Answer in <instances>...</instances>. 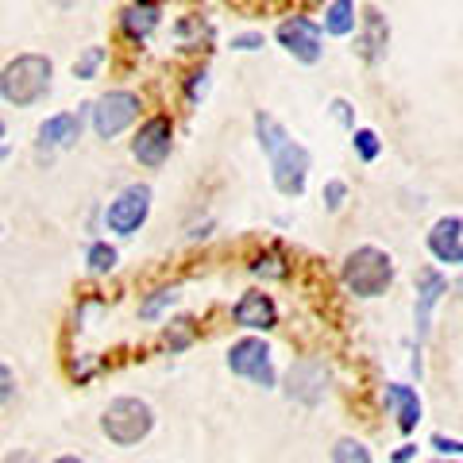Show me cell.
<instances>
[{
  "label": "cell",
  "mask_w": 463,
  "mask_h": 463,
  "mask_svg": "<svg viewBox=\"0 0 463 463\" xmlns=\"http://www.w3.org/2000/svg\"><path fill=\"white\" fill-rule=\"evenodd\" d=\"M228 371L240 379H251L255 386H274V367H270V347L263 340H236L228 347Z\"/></svg>",
  "instance_id": "5"
},
{
  "label": "cell",
  "mask_w": 463,
  "mask_h": 463,
  "mask_svg": "<svg viewBox=\"0 0 463 463\" xmlns=\"http://www.w3.org/2000/svg\"><path fill=\"white\" fill-rule=\"evenodd\" d=\"M232 317H236V325L243 328H274V321H279V309H274L270 294H259V289H251V294L240 298V306L232 309Z\"/></svg>",
  "instance_id": "14"
},
{
  "label": "cell",
  "mask_w": 463,
  "mask_h": 463,
  "mask_svg": "<svg viewBox=\"0 0 463 463\" xmlns=\"http://www.w3.org/2000/svg\"><path fill=\"white\" fill-rule=\"evenodd\" d=\"M174 298H178V289H155V298H147V301L139 306V317H143V321H155V317L163 313Z\"/></svg>",
  "instance_id": "22"
},
{
  "label": "cell",
  "mask_w": 463,
  "mask_h": 463,
  "mask_svg": "<svg viewBox=\"0 0 463 463\" xmlns=\"http://www.w3.org/2000/svg\"><path fill=\"white\" fill-rule=\"evenodd\" d=\"M116 267V248H109V243H93L90 248V270L93 274H109Z\"/></svg>",
  "instance_id": "24"
},
{
  "label": "cell",
  "mask_w": 463,
  "mask_h": 463,
  "mask_svg": "<svg viewBox=\"0 0 463 463\" xmlns=\"http://www.w3.org/2000/svg\"><path fill=\"white\" fill-rule=\"evenodd\" d=\"M136 116H139V97L136 93H124V90L105 93L93 105V132L100 139H112V136H120Z\"/></svg>",
  "instance_id": "6"
},
{
  "label": "cell",
  "mask_w": 463,
  "mask_h": 463,
  "mask_svg": "<svg viewBox=\"0 0 463 463\" xmlns=\"http://www.w3.org/2000/svg\"><path fill=\"white\" fill-rule=\"evenodd\" d=\"M170 139H174V128H170L166 116H151V120L139 128V136L132 143V155L143 166H163L166 155H170Z\"/></svg>",
  "instance_id": "10"
},
{
  "label": "cell",
  "mask_w": 463,
  "mask_h": 463,
  "mask_svg": "<svg viewBox=\"0 0 463 463\" xmlns=\"http://www.w3.org/2000/svg\"><path fill=\"white\" fill-rule=\"evenodd\" d=\"M344 197H347V185H344V182H328V185H325V205H328L332 213L344 205Z\"/></svg>",
  "instance_id": "26"
},
{
  "label": "cell",
  "mask_w": 463,
  "mask_h": 463,
  "mask_svg": "<svg viewBox=\"0 0 463 463\" xmlns=\"http://www.w3.org/2000/svg\"><path fill=\"white\" fill-rule=\"evenodd\" d=\"M12 394H16V374H12L5 364H0V405H8Z\"/></svg>",
  "instance_id": "27"
},
{
  "label": "cell",
  "mask_w": 463,
  "mask_h": 463,
  "mask_svg": "<svg viewBox=\"0 0 463 463\" xmlns=\"http://www.w3.org/2000/svg\"><path fill=\"white\" fill-rule=\"evenodd\" d=\"M51 5H58V8H74L78 0H51Z\"/></svg>",
  "instance_id": "34"
},
{
  "label": "cell",
  "mask_w": 463,
  "mask_h": 463,
  "mask_svg": "<svg viewBox=\"0 0 463 463\" xmlns=\"http://www.w3.org/2000/svg\"><path fill=\"white\" fill-rule=\"evenodd\" d=\"M417 456V444H402L398 452H394V463H410Z\"/></svg>",
  "instance_id": "32"
},
{
  "label": "cell",
  "mask_w": 463,
  "mask_h": 463,
  "mask_svg": "<svg viewBox=\"0 0 463 463\" xmlns=\"http://www.w3.org/2000/svg\"><path fill=\"white\" fill-rule=\"evenodd\" d=\"M255 274H263V279H286L289 267H286V259L279 251H267V255H259L255 263H251Z\"/></svg>",
  "instance_id": "21"
},
{
  "label": "cell",
  "mask_w": 463,
  "mask_h": 463,
  "mask_svg": "<svg viewBox=\"0 0 463 463\" xmlns=\"http://www.w3.org/2000/svg\"><path fill=\"white\" fill-rule=\"evenodd\" d=\"M332 463H371V448L364 440L344 437V440H336V448H332Z\"/></svg>",
  "instance_id": "19"
},
{
  "label": "cell",
  "mask_w": 463,
  "mask_h": 463,
  "mask_svg": "<svg viewBox=\"0 0 463 463\" xmlns=\"http://www.w3.org/2000/svg\"><path fill=\"white\" fill-rule=\"evenodd\" d=\"M355 139H352V147H355V155L364 158V163H374L379 158V151H383V143H379V136L371 132V128H355L352 132Z\"/></svg>",
  "instance_id": "20"
},
{
  "label": "cell",
  "mask_w": 463,
  "mask_h": 463,
  "mask_svg": "<svg viewBox=\"0 0 463 463\" xmlns=\"http://www.w3.org/2000/svg\"><path fill=\"white\" fill-rule=\"evenodd\" d=\"M105 62V47H90L85 51L78 62H74V78H81V81H90L93 74H97V66Z\"/></svg>",
  "instance_id": "23"
},
{
  "label": "cell",
  "mask_w": 463,
  "mask_h": 463,
  "mask_svg": "<svg viewBox=\"0 0 463 463\" xmlns=\"http://www.w3.org/2000/svg\"><path fill=\"white\" fill-rule=\"evenodd\" d=\"M151 425H155L151 405L139 402V398H116L109 410H105V417H100V429H105V437L112 444H120V448L139 444L151 432Z\"/></svg>",
  "instance_id": "4"
},
{
  "label": "cell",
  "mask_w": 463,
  "mask_h": 463,
  "mask_svg": "<svg viewBox=\"0 0 463 463\" xmlns=\"http://www.w3.org/2000/svg\"><path fill=\"white\" fill-rule=\"evenodd\" d=\"M325 383H328V371L325 364L317 359H301V364L289 367V398L301 402V405H321L325 402Z\"/></svg>",
  "instance_id": "11"
},
{
  "label": "cell",
  "mask_w": 463,
  "mask_h": 463,
  "mask_svg": "<svg viewBox=\"0 0 463 463\" xmlns=\"http://www.w3.org/2000/svg\"><path fill=\"white\" fill-rule=\"evenodd\" d=\"M5 463H35V456L27 452V448H16V452H8Z\"/></svg>",
  "instance_id": "31"
},
{
  "label": "cell",
  "mask_w": 463,
  "mask_h": 463,
  "mask_svg": "<svg viewBox=\"0 0 463 463\" xmlns=\"http://www.w3.org/2000/svg\"><path fill=\"white\" fill-rule=\"evenodd\" d=\"M81 136V112H58L51 120L39 124V147L51 151V147H70Z\"/></svg>",
  "instance_id": "16"
},
{
  "label": "cell",
  "mask_w": 463,
  "mask_h": 463,
  "mask_svg": "<svg viewBox=\"0 0 463 463\" xmlns=\"http://www.w3.org/2000/svg\"><path fill=\"white\" fill-rule=\"evenodd\" d=\"M325 32L328 35H352L355 32V5L352 0H332L325 8Z\"/></svg>",
  "instance_id": "18"
},
{
  "label": "cell",
  "mask_w": 463,
  "mask_h": 463,
  "mask_svg": "<svg viewBox=\"0 0 463 463\" xmlns=\"http://www.w3.org/2000/svg\"><path fill=\"white\" fill-rule=\"evenodd\" d=\"M344 286L355 298H379L394 282V259L379 248H355L344 259Z\"/></svg>",
  "instance_id": "3"
},
{
  "label": "cell",
  "mask_w": 463,
  "mask_h": 463,
  "mask_svg": "<svg viewBox=\"0 0 463 463\" xmlns=\"http://www.w3.org/2000/svg\"><path fill=\"white\" fill-rule=\"evenodd\" d=\"M190 336H194V321H178V336H166L170 352H178V347H185V344H190Z\"/></svg>",
  "instance_id": "28"
},
{
  "label": "cell",
  "mask_w": 463,
  "mask_h": 463,
  "mask_svg": "<svg viewBox=\"0 0 463 463\" xmlns=\"http://www.w3.org/2000/svg\"><path fill=\"white\" fill-rule=\"evenodd\" d=\"M448 294V279L440 270L425 267L421 274H417V340L429 336V321H432V309H437V301Z\"/></svg>",
  "instance_id": "12"
},
{
  "label": "cell",
  "mask_w": 463,
  "mask_h": 463,
  "mask_svg": "<svg viewBox=\"0 0 463 463\" xmlns=\"http://www.w3.org/2000/svg\"><path fill=\"white\" fill-rule=\"evenodd\" d=\"M332 116H336V120H340L344 128H352V132H355V120H352V105H347V100H332Z\"/></svg>",
  "instance_id": "29"
},
{
  "label": "cell",
  "mask_w": 463,
  "mask_h": 463,
  "mask_svg": "<svg viewBox=\"0 0 463 463\" xmlns=\"http://www.w3.org/2000/svg\"><path fill=\"white\" fill-rule=\"evenodd\" d=\"M321 24H313L309 16H289V20H282L279 24V43L298 58V62H321V54H325V47H321Z\"/></svg>",
  "instance_id": "7"
},
{
  "label": "cell",
  "mask_w": 463,
  "mask_h": 463,
  "mask_svg": "<svg viewBox=\"0 0 463 463\" xmlns=\"http://www.w3.org/2000/svg\"><path fill=\"white\" fill-rule=\"evenodd\" d=\"M432 448H437L440 456H463V440H452V437H444V432H437V437H432Z\"/></svg>",
  "instance_id": "25"
},
{
  "label": "cell",
  "mask_w": 463,
  "mask_h": 463,
  "mask_svg": "<svg viewBox=\"0 0 463 463\" xmlns=\"http://www.w3.org/2000/svg\"><path fill=\"white\" fill-rule=\"evenodd\" d=\"M120 27L128 39H147L155 27H158V5L155 0H132L124 12H120Z\"/></svg>",
  "instance_id": "17"
},
{
  "label": "cell",
  "mask_w": 463,
  "mask_h": 463,
  "mask_svg": "<svg viewBox=\"0 0 463 463\" xmlns=\"http://www.w3.org/2000/svg\"><path fill=\"white\" fill-rule=\"evenodd\" d=\"M390 47V24L379 8L359 12V39H355V54L364 58L367 66H379Z\"/></svg>",
  "instance_id": "9"
},
{
  "label": "cell",
  "mask_w": 463,
  "mask_h": 463,
  "mask_svg": "<svg viewBox=\"0 0 463 463\" xmlns=\"http://www.w3.org/2000/svg\"><path fill=\"white\" fill-rule=\"evenodd\" d=\"M255 136H259V147H263L267 158H270L279 194L301 197V190H306V178H309V151L301 147V143L289 139L286 128L274 120V116H267V112H255Z\"/></svg>",
  "instance_id": "1"
},
{
  "label": "cell",
  "mask_w": 463,
  "mask_h": 463,
  "mask_svg": "<svg viewBox=\"0 0 463 463\" xmlns=\"http://www.w3.org/2000/svg\"><path fill=\"white\" fill-rule=\"evenodd\" d=\"M429 251L448 267L463 263V221L459 216H444V221L432 224L429 232Z\"/></svg>",
  "instance_id": "13"
},
{
  "label": "cell",
  "mask_w": 463,
  "mask_h": 463,
  "mask_svg": "<svg viewBox=\"0 0 463 463\" xmlns=\"http://www.w3.org/2000/svg\"><path fill=\"white\" fill-rule=\"evenodd\" d=\"M232 47H236V51H259V47H263V35H259V32L236 35V39H232Z\"/></svg>",
  "instance_id": "30"
},
{
  "label": "cell",
  "mask_w": 463,
  "mask_h": 463,
  "mask_svg": "<svg viewBox=\"0 0 463 463\" xmlns=\"http://www.w3.org/2000/svg\"><path fill=\"white\" fill-rule=\"evenodd\" d=\"M147 213H151V190H147V185H128V190L109 205L105 221H109L112 232L132 236V232L147 221Z\"/></svg>",
  "instance_id": "8"
},
{
  "label": "cell",
  "mask_w": 463,
  "mask_h": 463,
  "mask_svg": "<svg viewBox=\"0 0 463 463\" xmlns=\"http://www.w3.org/2000/svg\"><path fill=\"white\" fill-rule=\"evenodd\" d=\"M54 463H85V459H78V456H58Z\"/></svg>",
  "instance_id": "33"
},
{
  "label": "cell",
  "mask_w": 463,
  "mask_h": 463,
  "mask_svg": "<svg viewBox=\"0 0 463 463\" xmlns=\"http://www.w3.org/2000/svg\"><path fill=\"white\" fill-rule=\"evenodd\" d=\"M0 136H5V124H0Z\"/></svg>",
  "instance_id": "35"
},
{
  "label": "cell",
  "mask_w": 463,
  "mask_h": 463,
  "mask_svg": "<svg viewBox=\"0 0 463 463\" xmlns=\"http://www.w3.org/2000/svg\"><path fill=\"white\" fill-rule=\"evenodd\" d=\"M383 402L390 405V410H394L402 432H413V429H417V421H421V398H417V390H413V386L390 383V386L383 390Z\"/></svg>",
  "instance_id": "15"
},
{
  "label": "cell",
  "mask_w": 463,
  "mask_h": 463,
  "mask_svg": "<svg viewBox=\"0 0 463 463\" xmlns=\"http://www.w3.org/2000/svg\"><path fill=\"white\" fill-rule=\"evenodd\" d=\"M51 90V58L43 54H20L0 70V97L16 109L35 105L39 97H47Z\"/></svg>",
  "instance_id": "2"
}]
</instances>
